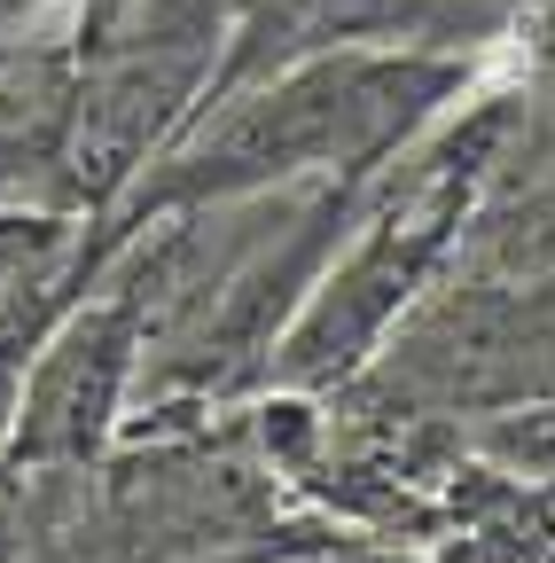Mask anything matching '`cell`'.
I'll list each match as a JSON object with an SVG mask.
<instances>
[{
  "mask_svg": "<svg viewBox=\"0 0 555 563\" xmlns=\"http://www.w3.org/2000/svg\"><path fill=\"white\" fill-rule=\"evenodd\" d=\"M493 125H501V118H477L454 150H446V165L414 188L407 203L376 211L368 243L321 282V298L298 313V329H290V344H282V376H290V384H329V376H344V368H353L360 352L384 336V321L414 298V282L439 266L446 235L462 228V203H469V188H477V173H485Z\"/></svg>",
  "mask_w": 555,
  "mask_h": 563,
  "instance_id": "2",
  "label": "cell"
},
{
  "mask_svg": "<svg viewBox=\"0 0 555 563\" xmlns=\"http://www.w3.org/2000/svg\"><path fill=\"white\" fill-rule=\"evenodd\" d=\"M501 454H517L532 470H555V407L532 415V422H501Z\"/></svg>",
  "mask_w": 555,
  "mask_h": 563,
  "instance_id": "5",
  "label": "cell"
},
{
  "mask_svg": "<svg viewBox=\"0 0 555 563\" xmlns=\"http://www.w3.org/2000/svg\"><path fill=\"white\" fill-rule=\"evenodd\" d=\"M149 282H125L118 298L55 321V336L40 344V361L24 376V407H16V431H9V454L32 462V470H55V462H87L110 431V415L125 399V376H133V344H142V298Z\"/></svg>",
  "mask_w": 555,
  "mask_h": 563,
  "instance_id": "3",
  "label": "cell"
},
{
  "mask_svg": "<svg viewBox=\"0 0 555 563\" xmlns=\"http://www.w3.org/2000/svg\"><path fill=\"white\" fill-rule=\"evenodd\" d=\"M63 251V220L55 211H0V306Z\"/></svg>",
  "mask_w": 555,
  "mask_h": 563,
  "instance_id": "4",
  "label": "cell"
},
{
  "mask_svg": "<svg viewBox=\"0 0 555 563\" xmlns=\"http://www.w3.org/2000/svg\"><path fill=\"white\" fill-rule=\"evenodd\" d=\"M462 87L454 63H423V55H336V63H306L290 79L258 87L251 102H235L212 133L196 141L180 165H165L157 180H142L125 196L118 228L133 235L149 211L173 203H212V196H243L274 173H306V165H336V173H368L407 125H423L439 95Z\"/></svg>",
  "mask_w": 555,
  "mask_h": 563,
  "instance_id": "1",
  "label": "cell"
}]
</instances>
